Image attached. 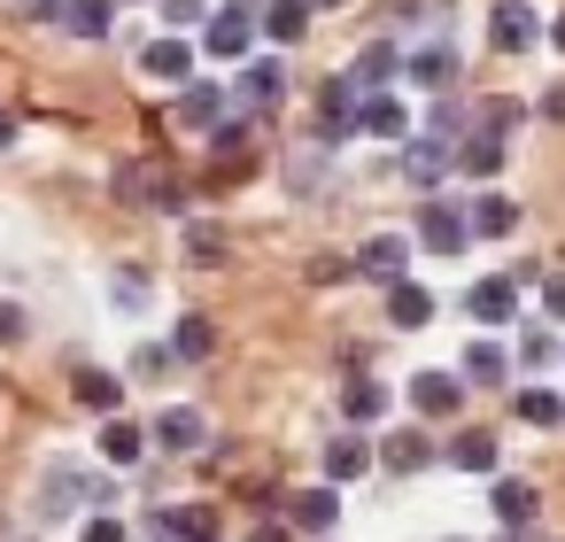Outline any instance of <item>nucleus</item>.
Listing matches in <instances>:
<instances>
[{
  "instance_id": "1",
  "label": "nucleus",
  "mask_w": 565,
  "mask_h": 542,
  "mask_svg": "<svg viewBox=\"0 0 565 542\" xmlns=\"http://www.w3.org/2000/svg\"><path fill=\"white\" fill-rule=\"evenodd\" d=\"M202 47H210L217 63H241V55L256 47V9H241V0H233V9H210V17H202Z\"/></svg>"
},
{
  "instance_id": "2",
  "label": "nucleus",
  "mask_w": 565,
  "mask_h": 542,
  "mask_svg": "<svg viewBox=\"0 0 565 542\" xmlns=\"http://www.w3.org/2000/svg\"><path fill=\"white\" fill-rule=\"evenodd\" d=\"M349 272H364V279H380V287H395L403 272H411V241L403 233H372L356 256H349Z\"/></svg>"
},
{
  "instance_id": "3",
  "label": "nucleus",
  "mask_w": 565,
  "mask_h": 542,
  "mask_svg": "<svg viewBox=\"0 0 565 542\" xmlns=\"http://www.w3.org/2000/svg\"><path fill=\"white\" fill-rule=\"evenodd\" d=\"M465 210L457 202H426L418 210V248H434V256H465Z\"/></svg>"
},
{
  "instance_id": "4",
  "label": "nucleus",
  "mask_w": 565,
  "mask_h": 542,
  "mask_svg": "<svg viewBox=\"0 0 565 542\" xmlns=\"http://www.w3.org/2000/svg\"><path fill=\"white\" fill-rule=\"evenodd\" d=\"M488 40H495L503 55H526V47L542 40V17L526 9V0H495V17H488Z\"/></svg>"
},
{
  "instance_id": "5",
  "label": "nucleus",
  "mask_w": 565,
  "mask_h": 542,
  "mask_svg": "<svg viewBox=\"0 0 565 542\" xmlns=\"http://www.w3.org/2000/svg\"><path fill=\"white\" fill-rule=\"evenodd\" d=\"M333 519H341V496L333 488H302V496H287V534H333Z\"/></svg>"
},
{
  "instance_id": "6",
  "label": "nucleus",
  "mask_w": 565,
  "mask_h": 542,
  "mask_svg": "<svg viewBox=\"0 0 565 542\" xmlns=\"http://www.w3.org/2000/svg\"><path fill=\"white\" fill-rule=\"evenodd\" d=\"M395 71H403V47H395V40H372V47L356 55V71H349V94H387Z\"/></svg>"
},
{
  "instance_id": "7",
  "label": "nucleus",
  "mask_w": 565,
  "mask_h": 542,
  "mask_svg": "<svg viewBox=\"0 0 565 542\" xmlns=\"http://www.w3.org/2000/svg\"><path fill=\"white\" fill-rule=\"evenodd\" d=\"M356 132H372V140H411V117H403V102L395 94H356Z\"/></svg>"
},
{
  "instance_id": "8",
  "label": "nucleus",
  "mask_w": 565,
  "mask_h": 542,
  "mask_svg": "<svg viewBox=\"0 0 565 542\" xmlns=\"http://www.w3.org/2000/svg\"><path fill=\"white\" fill-rule=\"evenodd\" d=\"M465 310H472L480 326H511V318H519V279H503V272H495V279H472Z\"/></svg>"
},
{
  "instance_id": "9",
  "label": "nucleus",
  "mask_w": 565,
  "mask_h": 542,
  "mask_svg": "<svg viewBox=\"0 0 565 542\" xmlns=\"http://www.w3.org/2000/svg\"><path fill=\"white\" fill-rule=\"evenodd\" d=\"M71 503H109V480H86L78 465H47V511H71Z\"/></svg>"
},
{
  "instance_id": "10",
  "label": "nucleus",
  "mask_w": 565,
  "mask_h": 542,
  "mask_svg": "<svg viewBox=\"0 0 565 542\" xmlns=\"http://www.w3.org/2000/svg\"><path fill=\"white\" fill-rule=\"evenodd\" d=\"M140 71L163 78V86H186V78H194V47H186V40H148V47H140Z\"/></svg>"
},
{
  "instance_id": "11",
  "label": "nucleus",
  "mask_w": 565,
  "mask_h": 542,
  "mask_svg": "<svg viewBox=\"0 0 565 542\" xmlns=\"http://www.w3.org/2000/svg\"><path fill=\"white\" fill-rule=\"evenodd\" d=\"M403 71L426 86V94H449L457 86V47L449 40H434V47H418V55H403Z\"/></svg>"
},
{
  "instance_id": "12",
  "label": "nucleus",
  "mask_w": 565,
  "mask_h": 542,
  "mask_svg": "<svg viewBox=\"0 0 565 542\" xmlns=\"http://www.w3.org/2000/svg\"><path fill=\"white\" fill-rule=\"evenodd\" d=\"M356 132V94H349V78H333L326 94H318V140L333 148V140H349Z\"/></svg>"
},
{
  "instance_id": "13",
  "label": "nucleus",
  "mask_w": 565,
  "mask_h": 542,
  "mask_svg": "<svg viewBox=\"0 0 565 542\" xmlns=\"http://www.w3.org/2000/svg\"><path fill=\"white\" fill-rule=\"evenodd\" d=\"M117 194H125V202H148V210H179V187H171L163 171H148V163H125V171H117Z\"/></svg>"
},
{
  "instance_id": "14",
  "label": "nucleus",
  "mask_w": 565,
  "mask_h": 542,
  "mask_svg": "<svg viewBox=\"0 0 565 542\" xmlns=\"http://www.w3.org/2000/svg\"><path fill=\"white\" fill-rule=\"evenodd\" d=\"M511 225H519V202H511V194H480V202L465 210V233H472V241H511Z\"/></svg>"
},
{
  "instance_id": "15",
  "label": "nucleus",
  "mask_w": 565,
  "mask_h": 542,
  "mask_svg": "<svg viewBox=\"0 0 565 542\" xmlns=\"http://www.w3.org/2000/svg\"><path fill=\"white\" fill-rule=\"evenodd\" d=\"M411 403H418V411H426V418H449V411H457V403H465V380H457V372H441V364H434V372H418V380H411Z\"/></svg>"
},
{
  "instance_id": "16",
  "label": "nucleus",
  "mask_w": 565,
  "mask_h": 542,
  "mask_svg": "<svg viewBox=\"0 0 565 542\" xmlns=\"http://www.w3.org/2000/svg\"><path fill=\"white\" fill-rule=\"evenodd\" d=\"M341 418H349V426H372V418H387V380H372V372H349V387H341Z\"/></svg>"
},
{
  "instance_id": "17",
  "label": "nucleus",
  "mask_w": 565,
  "mask_h": 542,
  "mask_svg": "<svg viewBox=\"0 0 565 542\" xmlns=\"http://www.w3.org/2000/svg\"><path fill=\"white\" fill-rule=\"evenodd\" d=\"M534 503H542V496H534L526 480H495V488H488V511L503 519V534H526V527H534Z\"/></svg>"
},
{
  "instance_id": "18",
  "label": "nucleus",
  "mask_w": 565,
  "mask_h": 542,
  "mask_svg": "<svg viewBox=\"0 0 565 542\" xmlns=\"http://www.w3.org/2000/svg\"><path fill=\"white\" fill-rule=\"evenodd\" d=\"M449 171H465V179H495V171H503V140H488V132H465V140L449 148Z\"/></svg>"
},
{
  "instance_id": "19",
  "label": "nucleus",
  "mask_w": 565,
  "mask_h": 542,
  "mask_svg": "<svg viewBox=\"0 0 565 542\" xmlns=\"http://www.w3.org/2000/svg\"><path fill=\"white\" fill-rule=\"evenodd\" d=\"M403 179L434 194V187L449 179V148H441V140H403Z\"/></svg>"
},
{
  "instance_id": "20",
  "label": "nucleus",
  "mask_w": 565,
  "mask_h": 542,
  "mask_svg": "<svg viewBox=\"0 0 565 542\" xmlns=\"http://www.w3.org/2000/svg\"><path fill=\"white\" fill-rule=\"evenodd\" d=\"M256 32H264V40H279V47H295V40L310 32V0H264Z\"/></svg>"
},
{
  "instance_id": "21",
  "label": "nucleus",
  "mask_w": 565,
  "mask_h": 542,
  "mask_svg": "<svg viewBox=\"0 0 565 542\" xmlns=\"http://www.w3.org/2000/svg\"><path fill=\"white\" fill-rule=\"evenodd\" d=\"M156 442H163V449H202V442H210V426H202V411H194V403H171V411L156 418Z\"/></svg>"
},
{
  "instance_id": "22",
  "label": "nucleus",
  "mask_w": 565,
  "mask_h": 542,
  "mask_svg": "<svg viewBox=\"0 0 565 542\" xmlns=\"http://www.w3.org/2000/svg\"><path fill=\"white\" fill-rule=\"evenodd\" d=\"M279 94H287V71H279V63H248V71H241V94H233V102H241V109H271Z\"/></svg>"
},
{
  "instance_id": "23",
  "label": "nucleus",
  "mask_w": 565,
  "mask_h": 542,
  "mask_svg": "<svg viewBox=\"0 0 565 542\" xmlns=\"http://www.w3.org/2000/svg\"><path fill=\"white\" fill-rule=\"evenodd\" d=\"M179 125H186V132H217V125H225V94H217V86H186V94H179Z\"/></svg>"
},
{
  "instance_id": "24",
  "label": "nucleus",
  "mask_w": 565,
  "mask_h": 542,
  "mask_svg": "<svg viewBox=\"0 0 565 542\" xmlns=\"http://www.w3.org/2000/svg\"><path fill=\"white\" fill-rule=\"evenodd\" d=\"M387 318H395L403 333H418V326L434 318V295H426L418 279H395V287H387Z\"/></svg>"
},
{
  "instance_id": "25",
  "label": "nucleus",
  "mask_w": 565,
  "mask_h": 542,
  "mask_svg": "<svg viewBox=\"0 0 565 542\" xmlns=\"http://www.w3.org/2000/svg\"><path fill=\"white\" fill-rule=\"evenodd\" d=\"M380 465H387V472H418V465H434V442L411 434V426H395V434L380 442Z\"/></svg>"
},
{
  "instance_id": "26",
  "label": "nucleus",
  "mask_w": 565,
  "mask_h": 542,
  "mask_svg": "<svg viewBox=\"0 0 565 542\" xmlns=\"http://www.w3.org/2000/svg\"><path fill=\"white\" fill-rule=\"evenodd\" d=\"M364 465H372V442H364V434H333V442H326V488H333V480H356Z\"/></svg>"
},
{
  "instance_id": "27",
  "label": "nucleus",
  "mask_w": 565,
  "mask_h": 542,
  "mask_svg": "<svg viewBox=\"0 0 565 542\" xmlns=\"http://www.w3.org/2000/svg\"><path fill=\"white\" fill-rule=\"evenodd\" d=\"M109 24H117L109 0H63V32L71 40H109Z\"/></svg>"
},
{
  "instance_id": "28",
  "label": "nucleus",
  "mask_w": 565,
  "mask_h": 542,
  "mask_svg": "<svg viewBox=\"0 0 565 542\" xmlns=\"http://www.w3.org/2000/svg\"><path fill=\"white\" fill-rule=\"evenodd\" d=\"M449 465H457V472H495V434H488V426H465V434L449 442Z\"/></svg>"
},
{
  "instance_id": "29",
  "label": "nucleus",
  "mask_w": 565,
  "mask_h": 542,
  "mask_svg": "<svg viewBox=\"0 0 565 542\" xmlns=\"http://www.w3.org/2000/svg\"><path fill=\"white\" fill-rule=\"evenodd\" d=\"M156 534H163V542H210V534H217V519H210L202 503H179V511H163V519H156Z\"/></svg>"
},
{
  "instance_id": "30",
  "label": "nucleus",
  "mask_w": 565,
  "mask_h": 542,
  "mask_svg": "<svg viewBox=\"0 0 565 542\" xmlns=\"http://www.w3.org/2000/svg\"><path fill=\"white\" fill-rule=\"evenodd\" d=\"M78 403H86V411H117V403H125V380L102 372V364H78Z\"/></svg>"
},
{
  "instance_id": "31",
  "label": "nucleus",
  "mask_w": 565,
  "mask_h": 542,
  "mask_svg": "<svg viewBox=\"0 0 565 542\" xmlns=\"http://www.w3.org/2000/svg\"><path fill=\"white\" fill-rule=\"evenodd\" d=\"M210 349H217V326H210L202 310H194V318H179V333H171V357H186V364H202Z\"/></svg>"
},
{
  "instance_id": "32",
  "label": "nucleus",
  "mask_w": 565,
  "mask_h": 542,
  "mask_svg": "<svg viewBox=\"0 0 565 542\" xmlns=\"http://www.w3.org/2000/svg\"><path fill=\"white\" fill-rule=\"evenodd\" d=\"M140 449H148V434H140L132 418H109V426H102V457H109V465H140Z\"/></svg>"
},
{
  "instance_id": "33",
  "label": "nucleus",
  "mask_w": 565,
  "mask_h": 542,
  "mask_svg": "<svg viewBox=\"0 0 565 542\" xmlns=\"http://www.w3.org/2000/svg\"><path fill=\"white\" fill-rule=\"evenodd\" d=\"M465 380H480V387H495V380H511V357H503L495 341H472V349H465Z\"/></svg>"
},
{
  "instance_id": "34",
  "label": "nucleus",
  "mask_w": 565,
  "mask_h": 542,
  "mask_svg": "<svg viewBox=\"0 0 565 542\" xmlns=\"http://www.w3.org/2000/svg\"><path fill=\"white\" fill-rule=\"evenodd\" d=\"M511 411H519L526 426H557V418H565V395H550V387H519Z\"/></svg>"
},
{
  "instance_id": "35",
  "label": "nucleus",
  "mask_w": 565,
  "mask_h": 542,
  "mask_svg": "<svg viewBox=\"0 0 565 542\" xmlns=\"http://www.w3.org/2000/svg\"><path fill=\"white\" fill-rule=\"evenodd\" d=\"M426 140H441V148H457V140H465V109H457L449 94L434 102V117H426Z\"/></svg>"
},
{
  "instance_id": "36",
  "label": "nucleus",
  "mask_w": 565,
  "mask_h": 542,
  "mask_svg": "<svg viewBox=\"0 0 565 542\" xmlns=\"http://www.w3.org/2000/svg\"><path fill=\"white\" fill-rule=\"evenodd\" d=\"M519 117H526L519 102H488V109H480V132H488V140H511V132H519Z\"/></svg>"
},
{
  "instance_id": "37",
  "label": "nucleus",
  "mask_w": 565,
  "mask_h": 542,
  "mask_svg": "<svg viewBox=\"0 0 565 542\" xmlns=\"http://www.w3.org/2000/svg\"><path fill=\"white\" fill-rule=\"evenodd\" d=\"M156 9H163V24H171V40H179L186 24H202V17H210V0H156Z\"/></svg>"
},
{
  "instance_id": "38",
  "label": "nucleus",
  "mask_w": 565,
  "mask_h": 542,
  "mask_svg": "<svg viewBox=\"0 0 565 542\" xmlns=\"http://www.w3.org/2000/svg\"><path fill=\"white\" fill-rule=\"evenodd\" d=\"M550 357H557V341H550V333H519V364H526V372H542Z\"/></svg>"
},
{
  "instance_id": "39",
  "label": "nucleus",
  "mask_w": 565,
  "mask_h": 542,
  "mask_svg": "<svg viewBox=\"0 0 565 542\" xmlns=\"http://www.w3.org/2000/svg\"><path fill=\"white\" fill-rule=\"evenodd\" d=\"M78 542H132V534H125V519H109V511H94V519H86V534H78Z\"/></svg>"
},
{
  "instance_id": "40",
  "label": "nucleus",
  "mask_w": 565,
  "mask_h": 542,
  "mask_svg": "<svg viewBox=\"0 0 565 542\" xmlns=\"http://www.w3.org/2000/svg\"><path fill=\"white\" fill-rule=\"evenodd\" d=\"M148 302V279H132V272H117V310H140Z\"/></svg>"
},
{
  "instance_id": "41",
  "label": "nucleus",
  "mask_w": 565,
  "mask_h": 542,
  "mask_svg": "<svg viewBox=\"0 0 565 542\" xmlns=\"http://www.w3.org/2000/svg\"><path fill=\"white\" fill-rule=\"evenodd\" d=\"M163 364H171V349H140V357H132V372H140V380H156Z\"/></svg>"
},
{
  "instance_id": "42",
  "label": "nucleus",
  "mask_w": 565,
  "mask_h": 542,
  "mask_svg": "<svg viewBox=\"0 0 565 542\" xmlns=\"http://www.w3.org/2000/svg\"><path fill=\"white\" fill-rule=\"evenodd\" d=\"M542 310H550V318H565V272H557V279H542Z\"/></svg>"
},
{
  "instance_id": "43",
  "label": "nucleus",
  "mask_w": 565,
  "mask_h": 542,
  "mask_svg": "<svg viewBox=\"0 0 565 542\" xmlns=\"http://www.w3.org/2000/svg\"><path fill=\"white\" fill-rule=\"evenodd\" d=\"M17 333H24V310H17V302H0V341H17Z\"/></svg>"
},
{
  "instance_id": "44",
  "label": "nucleus",
  "mask_w": 565,
  "mask_h": 542,
  "mask_svg": "<svg viewBox=\"0 0 565 542\" xmlns=\"http://www.w3.org/2000/svg\"><path fill=\"white\" fill-rule=\"evenodd\" d=\"M542 117H550V125H565V86H550V94H542Z\"/></svg>"
},
{
  "instance_id": "45",
  "label": "nucleus",
  "mask_w": 565,
  "mask_h": 542,
  "mask_svg": "<svg viewBox=\"0 0 565 542\" xmlns=\"http://www.w3.org/2000/svg\"><path fill=\"white\" fill-rule=\"evenodd\" d=\"M248 542H295V534H287V527H279V519H264V527H256V534H248Z\"/></svg>"
},
{
  "instance_id": "46",
  "label": "nucleus",
  "mask_w": 565,
  "mask_h": 542,
  "mask_svg": "<svg viewBox=\"0 0 565 542\" xmlns=\"http://www.w3.org/2000/svg\"><path fill=\"white\" fill-rule=\"evenodd\" d=\"M24 9H32V17H63V0H24Z\"/></svg>"
},
{
  "instance_id": "47",
  "label": "nucleus",
  "mask_w": 565,
  "mask_h": 542,
  "mask_svg": "<svg viewBox=\"0 0 565 542\" xmlns=\"http://www.w3.org/2000/svg\"><path fill=\"white\" fill-rule=\"evenodd\" d=\"M17 140V109H0V148H9Z\"/></svg>"
},
{
  "instance_id": "48",
  "label": "nucleus",
  "mask_w": 565,
  "mask_h": 542,
  "mask_svg": "<svg viewBox=\"0 0 565 542\" xmlns=\"http://www.w3.org/2000/svg\"><path fill=\"white\" fill-rule=\"evenodd\" d=\"M550 47H557V55H565V17H557V24H550Z\"/></svg>"
},
{
  "instance_id": "49",
  "label": "nucleus",
  "mask_w": 565,
  "mask_h": 542,
  "mask_svg": "<svg viewBox=\"0 0 565 542\" xmlns=\"http://www.w3.org/2000/svg\"><path fill=\"white\" fill-rule=\"evenodd\" d=\"M318 9H349V0H310V17H318Z\"/></svg>"
},
{
  "instance_id": "50",
  "label": "nucleus",
  "mask_w": 565,
  "mask_h": 542,
  "mask_svg": "<svg viewBox=\"0 0 565 542\" xmlns=\"http://www.w3.org/2000/svg\"><path fill=\"white\" fill-rule=\"evenodd\" d=\"M495 542H526V534H495Z\"/></svg>"
},
{
  "instance_id": "51",
  "label": "nucleus",
  "mask_w": 565,
  "mask_h": 542,
  "mask_svg": "<svg viewBox=\"0 0 565 542\" xmlns=\"http://www.w3.org/2000/svg\"><path fill=\"white\" fill-rule=\"evenodd\" d=\"M241 9H248V0H241Z\"/></svg>"
},
{
  "instance_id": "52",
  "label": "nucleus",
  "mask_w": 565,
  "mask_h": 542,
  "mask_svg": "<svg viewBox=\"0 0 565 542\" xmlns=\"http://www.w3.org/2000/svg\"><path fill=\"white\" fill-rule=\"evenodd\" d=\"M109 9H117V0H109Z\"/></svg>"
},
{
  "instance_id": "53",
  "label": "nucleus",
  "mask_w": 565,
  "mask_h": 542,
  "mask_svg": "<svg viewBox=\"0 0 565 542\" xmlns=\"http://www.w3.org/2000/svg\"><path fill=\"white\" fill-rule=\"evenodd\" d=\"M326 542H333V534H326Z\"/></svg>"
}]
</instances>
